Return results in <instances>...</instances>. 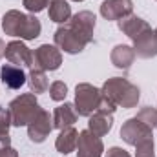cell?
Returning a JSON list of instances; mask_svg holds the SVG:
<instances>
[{"label": "cell", "mask_w": 157, "mask_h": 157, "mask_svg": "<svg viewBox=\"0 0 157 157\" xmlns=\"http://www.w3.org/2000/svg\"><path fill=\"white\" fill-rule=\"evenodd\" d=\"M95 20L97 18L91 11H78L66 24L57 28V31L53 35L55 46L68 55L80 53L93 40Z\"/></svg>", "instance_id": "1"}, {"label": "cell", "mask_w": 157, "mask_h": 157, "mask_svg": "<svg viewBox=\"0 0 157 157\" xmlns=\"http://www.w3.org/2000/svg\"><path fill=\"white\" fill-rule=\"evenodd\" d=\"M2 29L9 37H18L20 40H35L42 31V26L35 15H26L22 11L9 9L2 18Z\"/></svg>", "instance_id": "2"}, {"label": "cell", "mask_w": 157, "mask_h": 157, "mask_svg": "<svg viewBox=\"0 0 157 157\" xmlns=\"http://www.w3.org/2000/svg\"><path fill=\"white\" fill-rule=\"evenodd\" d=\"M101 91H102V95L108 97L112 102H115L117 106L126 108V110L135 108L137 102H139V99H141V90H139L135 84H132L128 78H122V77L108 78V80L102 84Z\"/></svg>", "instance_id": "3"}, {"label": "cell", "mask_w": 157, "mask_h": 157, "mask_svg": "<svg viewBox=\"0 0 157 157\" xmlns=\"http://www.w3.org/2000/svg\"><path fill=\"white\" fill-rule=\"evenodd\" d=\"M9 115H11V126H28L33 119L42 112L37 95L35 93H22L17 99H13L7 106Z\"/></svg>", "instance_id": "4"}, {"label": "cell", "mask_w": 157, "mask_h": 157, "mask_svg": "<svg viewBox=\"0 0 157 157\" xmlns=\"http://www.w3.org/2000/svg\"><path fill=\"white\" fill-rule=\"evenodd\" d=\"M102 91L99 88H95L93 84L88 82H80L75 88V112L78 113V117H90L97 112L99 102H101Z\"/></svg>", "instance_id": "5"}, {"label": "cell", "mask_w": 157, "mask_h": 157, "mask_svg": "<svg viewBox=\"0 0 157 157\" xmlns=\"http://www.w3.org/2000/svg\"><path fill=\"white\" fill-rule=\"evenodd\" d=\"M121 139L126 144H130V146H137L141 143L154 141V128L148 126L146 122H143L141 119L132 117L122 124V128H121Z\"/></svg>", "instance_id": "6"}, {"label": "cell", "mask_w": 157, "mask_h": 157, "mask_svg": "<svg viewBox=\"0 0 157 157\" xmlns=\"http://www.w3.org/2000/svg\"><path fill=\"white\" fill-rule=\"evenodd\" d=\"M62 64V53L53 44H42L33 51V68L42 71H57Z\"/></svg>", "instance_id": "7"}, {"label": "cell", "mask_w": 157, "mask_h": 157, "mask_svg": "<svg viewBox=\"0 0 157 157\" xmlns=\"http://www.w3.org/2000/svg\"><path fill=\"white\" fill-rule=\"evenodd\" d=\"M51 130H53V115H49V112L42 108V112L28 124V137L31 143L40 144L48 139Z\"/></svg>", "instance_id": "8"}, {"label": "cell", "mask_w": 157, "mask_h": 157, "mask_svg": "<svg viewBox=\"0 0 157 157\" xmlns=\"http://www.w3.org/2000/svg\"><path fill=\"white\" fill-rule=\"evenodd\" d=\"M75 150H77V157H102L104 144H102L101 137L93 135L90 130H82V132H78Z\"/></svg>", "instance_id": "9"}, {"label": "cell", "mask_w": 157, "mask_h": 157, "mask_svg": "<svg viewBox=\"0 0 157 157\" xmlns=\"http://www.w3.org/2000/svg\"><path fill=\"white\" fill-rule=\"evenodd\" d=\"M9 64L15 66H26V68H33V51L22 42V40H11L9 44H6V55Z\"/></svg>", "instance_id": "10"}, {"label": "cell", "mask_w": 157, "mask_h": 157, "mask_svg": "<svg viewBox=\"0 0 157 157\" xmlns=\"http://www.w3.org/2000/svg\"><path fill=\"white\" fill-rule=\"evenodd\" d=\"M135 55L141 59H152L157 57V29H146L144 33H141L137 39H133Z\"/></svg>", "instance_id": "11"}, {"label": "cell", "mask_w": 157, "mask_h": 157, "mask_svg": "<svg viewBox=\"0 0 157 157\" xmlns=\"http://www.w3.org/2000/svg\"><path fill=\"white\" fill-rule=\"evenodd\" d=\"M133 11L132 0H104L101 4V15L106 20H121Z\"/></svg>", "instance_id": "12"}, {"label": "cell", "mask_w": 157, "mask_h": 157, "mask_svg": "<svg viewBox=\"0 0 157 157\" xmlns=\"http://www.w3.org/2000/svg\"><path fill=\"white\" fill-rule=\"evenodd\" d=\"M0 78L4 82V86L9 90H20L28 82V75H26L24 68L15 66V64H4L0 68Z\"/></svg>", "instance_id": "13"}, {"label": "cell", "mask_w": 157, "mask_h": 157, "mask_svg": "<svg viewBox=\"0 0 157 157\" xmlns=\"http://www.w3.org/2000/svg\"><path fill=\"white\" fill-rule=\"evenodd\" d=\"M117 26H119V29H121L126 37H130L132 40L137 39V37H139L141 33H144L146 29H150L148 22H146L144 18L137 17V15H128V17L117 20Z\"/></svg>", "instance_id": "14"}, {"label": "cell", "mask_w": 157, "mask_h": 157, "mask_svg": "<svg viewBox=\"0 0 157 157\" xmlns=\"http://www.w3.org/2000/svg\"><path fill=\"white\" fill-rule=\"evenodd\" d=\"M77 119L78 113L75 112V106L71 102H64L59 108H55V112H53V128H57V130L70 128L77 122Z\"/></svg>", "instance_id": "15"}, {"label": "cell", "mask_w": 157, "mask_h": 157, "mask_svg": "<svg viewBox=\"0 0 157 157\" xmlns=\"http://www.w3.org/2000/svg\"><path fill=\"white\" fill-rule=\"evenodd\" d=\"M135 49L128 44H119L112 49V55H110V60L112 64L119 68V70H130L133 60H135Z\"/></svg>", "instance_id": "16"}, {"label": "cell", "mask_w": 157, "mask_h": 157, "mask_svg": "<svg viewBox=\"0 0 157 157\" xmlns=\"http://www.w3.org/2000/svg\"><path fill=\"white\" fill-rule=\"evenodd\" d=\"M88 121V130L97 135V137H104L110 133L112 126H113V115L112 113H102V112H95L93 115H90Z\"/></svg>", "instance_id": "17"}, {"label": "cell", "mask_w": 157, "mask_h": 157, "mask_svg": "<svg viewBox=\"0 0 157 157\" xmlns=\"http://www.w3.org/2000/svg\"><path fill=\"white\" fill-rule=\"evenodd\" d=\"M77 139H78V132L73 126L60 130V133H59V137H57V141H55L57 152H60V154H64V155H66V154H71V152L77 148Z\"/></svg>", "instance_id": "18"}, {"label": "cell", "mask_w": 157, "mask_h": 157, "mask_svg": "<svg viewBox=\"0 0 157 157\" xmlns=\"http://www.w3.org/2000/svg\"><path fill=\"white\" fill-rule=\"evenodd\" d=\"M48 17H49V20L62 26L71 18V6L68 4V0H53L49 4Z\"/></svg>", "instance_id": "19"}, {"label": "cell", "mask_w": 157, "mask_h": 157, "mask_svg": "<svg viewBox=\"0 0 157 157\" xmlns=\"http://www.w3.org/2000/svg\"><path fill=\"white\" fill-rule=\"evenodd\" d=\"M28 84H29L31 93H35V95L48 91V88H49V82H48V77H46V71L37 70V68H31V70H29V73H28Z\"/></svg>", "instance_id": "20"}, {"label": "cell", "mask_w": 157, "mask_h": 157, "mask_svg": "<svg viewBox=\"0 0 157 157\" xmlns=\"http://www.w3.org/2000/svg\"><path fill=\"white\" fill-rule=\"evenodd\" d=\"M9 128H11V115H9V110L4 108V106H0V148L11 144Z\"/></svg>", "instance_id": "21"}, {"label": "cell", "mask_w": 157, "mask_h": 157, "mask_svg": "<svg viewBox=\"0 0 157 157\" xmlns=\"http://www.w3.org/2000/svg\"><path fill=\"white\" fill-rule=\"evenodd\" d=\"M68 95V86L62 82V80H55L51 86H49V97L55 101V102H62Z\"/></svg>", "instance_id": "22"}, {"label": "cell", "mask_w": 157, "mask_h": 157, "mask_svg": "<svg viewBox=\"0 0 157 157\" xmlns=\"http://www.w3.org/2000/svg\"><path fill=\"white\" fill-rule=\"evenodd\" d=\"M135 117L141 119L143 122H146V124H148V126H152V128H155V126H157V110H155V108H152V106L143 108Z\"/></svg>", "instance_id": "23"}, {"label": "cell", "mask_w": 157, "mask_h": 157, "mask_svg": "<svg viewBox=\"0 0 157 157\" xmlns=\"http://www.w3.org/2000/svg\"><path fill=\"white\" fill-rule=\"evenodd\" d=\"M53 0H22V6L29 11V13H40V11H44L46 7H49V4H51Z\"/></svg>", "instance_id": "24"}, {"label": "cell", "mask_w": 157, "mask_h": 157, "mask_svg": "<svg viewBox=\"0 0 157 157\" xmlns=\"http://www.w3.org/2000/svg\"><path fill=\"white\" fill-rule=\"evenodd\" d=\"M155 144L154 141H146L135 146V157H155Z\"/></svg>", "instance_id": "25"}, {"label": "cell", "mask_w": 157, "mask_h": 157, "mask_svg": "<svg viewBox=\"0 0 157 157\" xmlns=\"http://www.w3.org/2000/svg\"><path fill=\"white\" fill-rule=\"evenodd\" d=\"M106 157H130V154L119 146H112L108 152H106Z\"/></svg>", "instance_id": "26"}, {"label": "cell", "mask_w": 157, "mask_h": 157, "mask_svg": "<svg viewBox=\"0 0 157 157\" xmlns=\"http://www.w3.org/2000/svg\"><path fill=\"white\" fill-rule=\"evenodd\" d=\"M0 157H18V152L9 144V146H4L0 148Z\"/></svg>", "instance_id": "27"}, {"label": "cell", "mask_w": 157, "mask_h": 157, "mask_svg": "<svg viewBox=\"0 0 157 157\" xmlns=\"http://www.w3.org/2000/svg\"><path fill=\"white\" fill-rule=\"evenodd\" d=\"M4 55H6V42L0 39V59H2Z\"/></svg>", "instance_id": "28"}, {"label": "cell", "mask_w": 157, "mask_h": 157, "mask_svg": "<svg viewBox=\"0 0 157 157\" xmlns=\"http://www.w3.org/2000/svg\"><path fill=\"white\" fill-rule=\"evenodd\" d=\"M73 2H84V0H73Z\"/></svg>", "instance_id": "29"}, {"label": "cell", "mask_w": 157, "mask_h": 157, "mask_svg": "<svg viewBox=\"0 0 157 157\" xmlns=\"http://www.w3.org/2000/svg\"><path fill=\"white\" fill-rule=\"evenodd\" d=\"M155 128H157V126H155Z\"/></svg>", "instance_id": "30"}]
</instances>
